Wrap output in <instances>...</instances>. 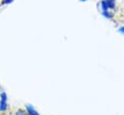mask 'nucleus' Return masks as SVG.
Returning <instances> with one entry per match:
<instances>
[{
  "mask_svg": "<svg viewBox=\"0 0 124 115\" xmlns=\"http://www.w3.org/2000/svg\"><path fill=\"white\" fill-rule=\"evenodd\" d=\"M79 1H81V2H84V1H86V0H79Z\"/></svg>",
  "mask_w": 124,
  "mask_h": 115,
  "instance_id": "nucleus-6",
  "label": "nucleus"
},
{
  "mask_svg": "<svg viewBox=\"0 0 124 115\" xmlns=\"http://www.w3.org/2000/svg\"><path fill=\"white\" fill-rule=\"evenodd\" d=\"M15 115H26V112H25V110H22V109H18L16 113H15Z\"/></svg>",
  "mask_w": 124,
  "mask_h": 115,
  "instance_id": "nucleus-5",
  "label": "nucleus"
},
{
  "mask_svg": "<svg viewBox=\"0 0 124 115\" xmlns=\"http://www.w3.org/2000/svg\"><path fill=\"white\" fill-rule=\"evenodd\" d=\"M25 112H26V115H39L37 113V111L30 104H26L25 105Z\"/></svg>",
  "mask_w": 124,
  "mask_h": 115,
  "instance_id": "nucleus-2",
  "label": "nucleus"
},
{
  "mask_svg": "<svg viewBox=\"0 0 124 115\" xmlns=\"http://www.w3.org/2000/svg\"><path fill=\"white\" fill-rule=\"evenodd\" d=\"M8 96L6 92H1L0 93V112H6L9 108L8 105Z\"/></svg>",
  "mask_w": 124,
  "mask_h": 115,
  "instance_id": "nucleus-1",
  "label": "nucleus"
},
{
  "mask_svg": "<svg viewBox=\"0 0 124 115\" xmlns=\"http://www.w3.org/2000/svg\"><path fill=\"white\" fill-rule=\"evenodd\" d=\"M15 0H1L0 1V5L1 6H8L10 4H12Z\"/></svg>",
  "mask_w": 124,
  "mask_h": 115,
  "instance_id": "nucleus-4",
  "label": "nucleus"
},
{
  "mask_svg": "<svg viewBox=\"0 0 124 115\" xmlns=\"http://www.w3.org/2000/svg\"><path fill=\"white\" fill-rule=\"evenodd\" d=\"M105 2H106V5L108 8H113L115 5L114 0H105Z\"/></svg>",
  "mask_w": 124,
  "mask_h": 115,
  "instance_id": "nucleus-3",
  "label": "nucleus"
}]
</instances>
